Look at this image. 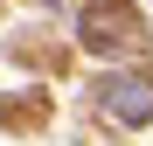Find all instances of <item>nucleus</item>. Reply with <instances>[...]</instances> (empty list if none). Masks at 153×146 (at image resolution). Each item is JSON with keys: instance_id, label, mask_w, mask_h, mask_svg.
Listing matches in <instances>:
<instances>
[{"instance_id": "nucleus-1", "label": "nucleus", "mask_w": 153, "mask_h": 146, "mask_svg": "<svg viewBox=\"0 0 153 146\" xmlns=\"http://www.w3.org/2000/svg\"><path fill=\"white\" fill-rule=\"evenodd\" d=\"M111 111H118V118H146V111H153V84H146V77H118V84H111Z\"/></svg>"}]
</instances>
